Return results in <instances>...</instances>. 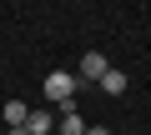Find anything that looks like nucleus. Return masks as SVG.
<instances>
[{
	"label": "nucleus",
	"mask_w": 151,
	"mask_h": 135,
	"mask_svg": "<svg viewBox=\"0 0 151 135\" xmlns=\"http://www.w3.org/2000/svg\"><path fill=\"white\" fill-rule=\"evenodd\" d=\"M25 130H30V135H50V130H55V115H50V110H25Z\"/></svg>",
	"instance_id": "4"
},
{
	"label": "nucleus",
	"mask_w": 151,
	"mask_h": 135,
	"mask_svg": "<svg viewBox=\"0 0 151 135\" xmlns=\"http://www.w3.org/2000/svg\"><path fill=\"white\" fill-rule=\"evenodd\" d=\"M40 90H45V100H55V105H65V100H76V75H65V70H50Z\"/></svg>",
	"instance_id": "1"
},
{
	"label": "nucleus",
	"mask_w": 151,
	"mask_h": 135,
	"mask_svg": "<svg viewBox=\"0 0 151 135\" xmlns=\"http://www.w3.org/2000/svg\"><path fill=\"white\" fill-rule=\"evenodd\" d=\"M96 85H101V90H106V95H126V85H131V80H126V75H121V70H106V75H101V80H96Z\"/></svg>",
	"instance_id": "5"
},
{
	"label": "nucleus",
	"mask_w": 151,
	"mask_h": 135,
	"mask_svg": "<svg viewBox=\"0 0 151 135\" xmlns=\"http://www.w3.org/2000/svg\"><path fill=\"white\" fill-rule=\"evenodd\" d=\"M81 135H111V130H106V125H86Z\"/></svg>",
	"instance_id": "7"
},
{
	"label": "nucleus",
	"mask_w": 151,
	"mask_h": 135,
	"mask_svg": "<svg viewBox=\"0 0 151 135\" xmlns=\"http://www.w3.org/2000/svg\"><path fill=\"white\" fill-rule=\"evenodd\" d=\"M25 110H30L25 100H5V120L10 125H25Z\"/></svg>",
	"instance_id": "6"
},
{
	"label": "nucleus",
	"mask_w": 151,
	"mask_h": 135,
	"mask_svg": "<svg viewBox=\"0 0 151 135\" xmlns=\"http://www.w3.org/2000/svg\"><path fill=\"white\" fill-rule=\"evenodd\" d=\"M5 135H30V130H25V125H10V130H5Z\"/></svg>",
	"instance_id": "8"
},
{
	"label": "nucleus",
	"mask_w": 151,
	"mask_h": 135,
	"mask_svg": "<svg viewBox=\"0 0 151 135\" xmlns=\"http://www.w3.org/2000/svg\"><path fill=\"white\" fill-rule=\"evenodd\" d=\"M106 70H111V65H106L101 50H86V55H81V80H101Z\"/></svg>",
	"instance_id": "2"
},
{
	"label": "nucleus",
	"mask_w": 151,
	"mask_h": 135,
	"mask_svg": "<svg viewBox=\"0 0 151 135\" xmlns=\"http://www.w3.org/2000/svg\"><path fill=\"white\" fill-rule=\"evenodd\" d=\"M81 130H86L81 110H76V100H65V105H60V135H81Z\"/></svg>",
	"instance_id": "3"
}]
</instances>
